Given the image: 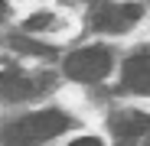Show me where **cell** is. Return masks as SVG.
<instances>
[{"label":"cell","mask_w":150,"mask_h":146,"mask_svg":"<svg viewBox=\"0 0 150 146\" xmlns=\"http://www.w3.org/2000/svg\"><path fill=\"white\" fill-rule=\"evenodd\" d=\"M111 130L121 140H137V136H144L150 130V117L140 114V110H124V114H117L111 120Z\"/></svg>","instance_id":"obj_5"},{"label":"cell","mask_w":150,"mask_h":146,"mask_svg":"<svg viewBox=\"0 0 150 146\" xmlns=\"http://www.w3.org/2000/svg\"><path fill=\"white\" fill-rule=\"evenodd\" d=\"M69 127V117L62 110H39L30 117H20L16 124H10L4 130V140L10 146H30V143H42V140H52Z\"/></svg>","instance_id":"obj_1"},{"label":"cell","mask_w":150,"mask_h":146,"mask_svg":"<svg viewBox=\"0 0 150 146\" xmlns=\"http://www.w3.org/2000/svg\"><path fill=\"white\" fill-rule=\"evenodd\" d=\"M140 20V7L137 3H105V7H98L91 23L98 29H108V33H121V29H127L131 23Z\"/></svg>","instance_id":"obj_3"},{"label":"cell","mask_w":150,"mask_h":146,"mask_svg":"<svg viewBox=\"0 0 150 146\" xmlns=\"http://www.w3.org/2000/svg\"><path fill=\"white\" fill-rule=\"evenodd\" d=\"M7 16V3H4V0H0V20H4Z\"/></svg>","instance_id":"obj_10"},{"label":"cell","mask_w":150,"mask_h":146,"mask_svg":"<svg viewBox=\"0 0 150 146\" xmlns=\"http://www.w3.org/2000/svg\"><path fill=\"white\" fill-rule=\"evenodd\" d=\"M108 71H111V52L101 45L79 49L65 59V75L72 81H101Z\"/></svg>","instance_id":"obj_2"},{"label":"cell","mask_w":150,"mask_h":146,"mask_svg":"<svg viewBox=\"0 0 150 146\" xmlns=\"http://www.w3.org/2000/svg\"><path fill=\"white\" fill-rule=\"evenodd\" d=\"M69 146H101V140H95V136H82V140H75Z\"/></svg>","instance_id":"obj_9"},{"label":"cell","mask_w":150,"mask_h":146,"mask_svg":"<svg viewBox=\"0 0 150 146\" xmlns=\"http://www.w3.org/2000/svg\"><path fill=\"white\" fill-rule=\"evenodd\" d=\"M121 85L134 94H150V55H131L124 62Z\"/></svg>","instance_id":"obj_4"},{"label":"cell","mask_w":150,"mask_h":146,"mask_svg":"<svg viewBox=\"0 0 150 146\" xmlns=\"http://www.w3.org/2000/svg\"><path fill=\"white\" fill-rule=\"evenodd\" d=\"M49 23H52V16H49V13H39V16H30V20H26V29H30V33H33V29H46Z\"/></svg>","instance_id":"obj_8"},{"label":"cell","mask_w":150,"mask_h":146,"mask_svg":"<svg viewBox=\"0 0 150 146\" xmlns=\"http://www.w3.org/2000/svg\"><path fill=\"white\" fill-rule=\"evenodd\" d=\"M33 94V81L20 71H0V97L4 101H26Z\"/></svg>","instance_id":"obj_6"},{"label":"cell","mask_w":150,"mask_h":146,"mask_svg":"<svg viewBox=\"0 0 150 146\" xmlns=\"http://www.w3.org/2000/svg\"><path fill=\"white\" fill-rule=\"evenodd\" d=\"M16 49H20V52H33V55H52V49L36 45V42H23V39H16Z\"/></svg>","instance_id":"obj_7"}]
</instances>
